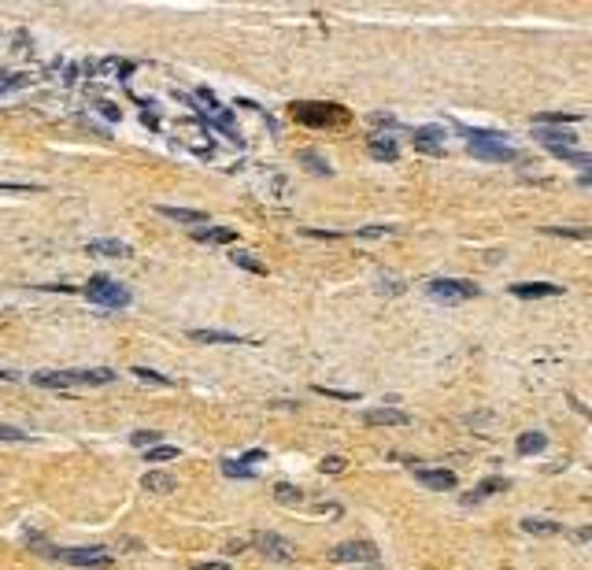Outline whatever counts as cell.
Segmentation results:
<instances>
[{
	"mask_svg": "<svg viewBox=\"0 0 592 570\" xmlns=\"http://www.w3.org/2000/svg\"><path fill=\"white\" fill-rule=\"evenodd\" d=\"M463 137H467V149L478 159H489V163H515L518 159V149H515V144H507V134H492V130H467L463 126Z\"/></svg>",
	"mask_w": 592,
	"mask_h": 570,
	"instance_id": "cell-1",
	"label": "cell"
},
{
	"mask_svg": "<svg viewBox=\"0 0 592 570\" xmlns=\"http://www.w3.org/2000/svg\"><path fill=\"white\" fill-rule=\"evenodd\" d=\"M38 385L45 389H78V385H108L115 382V370L108 367H93V370H38L30 374Z\"/></svg>",
	"mask_w": 592,
	"mask_h": 570,
	"instance_id": "cell-2",
	"label": "cell"
},
{
	"mask_svg": "<svg viewBox=\"0 0 592 570\" xmlns=\"http://www.w3.org/2000/svg\"><path fill=\"white\" fill-rule=\"evenodd\" d=\"M86 297L93 304H101V307H130V300H134L130 289L119 285V282H111L108 274H96V278L86 282Z\"/></svg>",
	"mask_w": 592,
	"mask_h": 570,
	"instance_id": "cell-3",
	"label": "cell"
},
{
	"mask_svg": "<svg viewBox=\"0 0 592 570\" xmlns=\"http://www.w3.org/2000/svg\"><path fill=\"white\" fill-rule=\"evenodd\" d=\"M426 292H430V300H440V304H463L470 297H482V289L463 278H437L426 285Z\"/></svg>",
	"mask_w": 592,
	"mask_h": 570,
	"instance_id": "cell-4",
	"label": "cell"
},
{
	"mask_svg": "<svg viewBox=\"0 0 592 570\" xmlns=\"http://www.w3.org/2000/svg\"><path fill=\"white\" fill-rule=\"evenodd\" d=\"M292 115L300 122H307V126H322V122H344L348 111L337 108V104H296Z\"/></svg>",
	"mask_w": 592,
	"mask_h": 570,
	"instance_id": "cell-5",
	"label": "cell"
},
{
	"mask_svg": "<svg viewBox=\"0 0 592 570\" xmlns=\"http://www.w3.org/2000/svg\"><path fill=\"white\" fill-rule=\"evenodd\" d=\"M196 111H200V115L207 119V122H215L219 130H226L229 137L237 141V130H234V119H229V111L226 108H219V101H215V93H207V89H196Z\"/></svg>",
	"mask_w": 592,
	"mask_h": 570,
	"instance_id": "cell-6",
	"label": "cell"
},
{
	"mask_svg": "<svg viewBox=\"0 0 592 570\" xmlns=\"http://www.w3.org/2000/svg\"><path fill=\"white\" fill-rule=\"evenodd\" d=\"M56 556H63L71 566H93V570L111 566V552L108 548H67V552H56Z\"/></svg>",
	"mask_w": 592,
	"mask_h": 570,
	"instance_id": "cell-7",
	"label": "cell"
},
{
	"mask_svg": "<svg viewBox=\"0 0 592 570\" xmlns=\"http://www.w3.org/2000/svg\"><path fill=\"white\" fill-rule=\"evenodd\" d=\"M330 556H334V563H377V548L367 541H344Z\"/></svg>",
	"mask_w": 592,
	"mask_h": 570,
	"instance_id": "cell-8",
	"label": "cell"
},
{
	"mask_svg": "<svg viewBox=\"0 0 592 570\" xmlns=\"http://www.w3.org/2000/svg\"><path fill=\"white\" fill-rule=\"evenodd\" d=\"M252 541H256V548H259L267 559H278V563H289V559H292V545L285 541V537H278V533H256Z\"/></svg>",
	"mask_w": 592,
	"mask_h": 570,
	"instance_id": "cell-9",
	"label": "cell"
},
{
	"mask_svg": "<svg viewBox=\"0 0 592 570\" xmlns=\"http://www.w3.org/2000/svg\"><path fill=\"white\" fill-rule=\"evenodd\" d=\"M419 152H430V156H440L444 152V130L440 126H419L415 134H411Z\"/></svg>",
	"mask_w": 592,
	"mask_h": 570,
	"instance_id": "cell-10",
	"label": "cell"
},
{
	"mask_svg": "<svg viewBox=\"0 0 592 570\" xmlns=\"http://www.w3.org/2000/svg\"><path fill=\"white\" fill-rule=\"evenodd\" d=\"M363 422L367 426H407V411H400V407H370V411H363Z\"/></svg>",
	"mask_w": 592,
	"mask_h": 570,
	"instance_id": "cell-11",
	"label": "cell"
},
{
	"mask_svg": "<svg viewBox=\"0 0 592 570\" xmlns=\"http://www.w3.org/2000/svg\"><path fill=\"white\" fill-rule=\"evenodd\" d=\"M511 292L518 300H540V297H563V285H552V282H518L511 285Z\"/></svg>",
	"mask_w": 592,
	"mask_h": 570,
	"instance_id": "cell-12",
	"label": "cell"
},
{
	"mask_svg": "<svg viewBox=\"0 0 592 570\" xmlns=\"http://www.w3.org/2000/svg\"><path fill=\"white\" fill-rule=\"evenodd\" d=\"M415 478H419L426 489H437V493H444V489H455V474H452V470H426V467H419Z\"/></svg>",
	"mask_w": 592,
	"mask_h": 570,
	"instance_id": "cell-13",
	"label": "cell"
},
{
	"mask_svg": "<svg viewBox=\"0 0 592 570\" xmlns=\"http://www.w3.org/2000/svg\"><path fill=\"white\" fill-rule=\"evenodd\" d=\"M163 219H174V222H189V226H200V222H207V215L204 211H193V207H174V204H159L156 207Z\"/></svg>",
	"mask_w": 592,
	"mask_h": 570,
	"instance_id": "cell-14",
	"label": "cell"
},
{
	"mask_svg": "<svg viewBox=\"0 0 592 570\" xmlns=\"http://www.w3.org/2000/svg\"><path fill=\"white\" fill-rule=\"evenodd\" d=\"M174 474H167V470H148V474L141 478V489L144 493H174Z\"/></svg>",
	"mask_w": 592,
	"mask_h": 570,
	"instance_id": "cell-15",
	"label": "cell"
},
{
	"mask_svg": "<svg viewBox=\"0 0 592 570\" xmlns=\"http://www.w3.org/2000/svg\"><path fill=\"white\" fill-rule=\"evenodd\" d=\"M189 337L200 341V345H244V337L226 334V330H189Z\"/></svg>",
	"mask_w": 592,
	"mask_h": 570,
	"instance_id": "cell-16",
	"label": "cell"
},
{
	"mask_svg": "<svg viewBox=\"0 0 592 570\" xmlns=\"http://www.w3.org/2000/svg\"><path fill=\"white\" fill-rule=\"evenodd\" d=\"M537 141H545L548 149H574V134H570V130H548V126H537Z\"/></svg>",
	"mask_w": 592,
	"mask_h": 570,
	"instance_id": "cell-17",
	"label": "cell"
},
{
	"mask_svg": "<svg viewBox=\"0 0 592 570\" xmlns=\"http://www.w3.org/2000/svg\"><path fill=\"white\" fill-rule=\"evenodd\" d=\"M370 156L382 163H392V159H400V144L392 137H370Z\"/></svg>",
	"mask_w": 592,
	"mask_h": 570,
	"instance_id": "cell-18",
	"label": "cell"
},
{
	"mask_svg": "<svg viewBox=\"0 0 592 570\" xmlns=\"http://www.w3.org/2000/svg\"><path fill=\"white\" fill-rule=\"evenodd\" d=\"M89 256L123 259V256H130V244H123V241H89Z\"/></svg>",
	"mask_w": 592,
	"mask_h": 570,
	"instance_id": "cell-19",
	"label": "cell"
},
{
	"mask_svg": "<svg viewBox=\"0 0 592 570\" xmlns=\"http://www.w3.org/2000/svg\"><path fill=\"white\" fill-rule=\"evenodd\" d=\"M196 241H204V244H229L237 234L229 230V226H207V230H193Z\"/></svg>",
	"mask_w": 592,
	"mask_h": 570,
	"instance_id": "cell-20",
	"label": "cell"
},
{
	"mask_svg": "<svg viewBox=\"0 0 592 570\" xmlns=\"http://www.w3.org/2000/svg\"><path fill=\"white\" fill-rule=\"evenodd\" d=\"M518 455H530V452H540V448H548V433H540V430H530V433H518Z\"/></svg>",
	"mask_w": 592,
	"mask_h": 570,
	"instance_id": "cell-21",
	"label": "cell"
},
{
	"mask_svg": "<svg viewBox=\"0 0 592 570\" xmlns=\"http://www.w3.org/2000/svg\"><path fill=\"white\" fill-rule=\"evenodd\" d=\"M522 530H525V533H537V537H555V533H563V526L552 523V518H522Z\"/></svg>",
	"mask_w": 592,
	"mask_h": 570,
	"instance_id": "cell-22",
	"label": "cell"
},
{
	"mask_svg": "<svg viewBox=\"0 0 592 570\" xmlns=\"http://www.w3.org/2000/svg\"><path fill=\"white\" fill-rule=\"evenodd\" d=\"M96 71H101L104 78H126L130 71H134V63L119 59V56H108V59H101V67H96Z\"/></svg>",
	"mask_w": 592,
	"mask_h": 570,
	"instance_id": "cell-23",
	"label": "cell"
},
{
	"mask_svg": "<svg viewBox=\"0 0 592 570\" xmlns=\"http://www.w3.org/2000/svg\"><path fill=\"white\" fill-rule=\"evenodd\" d=\"M274 500L285 503V508H300V503H304V493H300L296 485H289V481H278V485H274Z\"/></svg>",
	"mask_w": 592,
	"mask_h": 570,
	"instance_id": "cell-24",
	"label": "cell"
},
{
	"mask_svg": "<svg viewBox=\"0 0 592 570\" xmlns=\"http://www.w3.org/2000/svg\"><path fill=\"white\" fill-rule=\"evenodd\" d=\"M500 489H507V478H485V481L478 485V493L467 496L463 503H478V500H485V496H492V493H500Z\"/></svg>",
	"mask_w": 592,
	"mask_h": 570,
	"instance_id": "cell-25",
	"label": "cell"
},
{
	"mask_svg": "<svg viewBox=\"0 0 592 570\" xmlns=\"http://www.w3.org/2000/svg\"><path fill=\"white\" fill-rule=\"evenodd\" d=\"M229 259H234V267H241V270H252V274H267V267L259 263V259L252 256V252H229Z\"/></svg>",
	"mask_w": 592,
	"mask_h": 570,
	"instance_id": "cell-26",
	"label": "cell"
},
{
	"mask_svg": "<svg viewBox=\"0 0 592 570\" xmlns=\"http://www.w3.org/2000/svg\"><path fill=\"white\" fill-rule=\"evenodd\" d=\"M30 74H0V93H19V89H26L30 86Z\"/></svg>",
	"mask_w": 592,
	"mask_h": 570,
	"instance_id": "cell-27",
	"label": "cell"
},
{
	"mask_svg": "<svg viewBox=\"0 0 592 570\" xmlns=\"http://www.w3.org/2000/svg\"><path fill=\"white\" fill-rule=\"evenodd\" d=\"M163 441V433H156V430H137V433H130V445L134 448H156Z\"/></svg>",
	"mask_w": 592,
	"mask_h": 570,
	"instance_id": "cell-28",
	"label": "cell"
},
{
	"mask_svg": "<svg viewBox=\"0 0 592 570\" xmlns=\"http://www.w3.org/2000/svg\"><path fill=\"white\" fill-rule=\"evenodd\" d=\"M222 474H226V478H244V481H249V478H256V470H249V467L237 463V460H222Z\"/></svg>",
	"mask_w": 592,
	"mask_h": 570,
	"instance_id": "cell-29",
	"label": "cell"
},
{
	"mask_svg": "<svg viewBox=\"0 0 592 570\" xmlns=\"http://www.w3.org/2000/svg\"><path fill=\"white\" fill-rule=\"evenodd\" d=\"M167 460H178V448H174V445H156V448H148V463H167Z\"/></svg>",
	"mask_w": 592,
	"mask_h": 570,
	"instance_id": "cell-30",
	"label": "cell"
},
{
	"mask_svg": "<svg viewBox=\"0 0 592 570\" xmlns=\"http://www.w3.org/2000/svg\"><path fill=\"white\" fill-rule=\"evenodd\" d=\"M300 159H304V163H311V171H315V174H326V178L334 174V167H330V163H326L319 152H300Z\"/></svg>",
	"mask_w": 592,
	"mask_h": 570,
	"instance_id": "cell-31",
	"label": "cell"
},
{
	"mask_svg": "<svg viewBox=\"0 0 592 570\" xmlns=\"http://www.w3.org/2000/svg\"><path fill=\"white\" fill-rule=\"evenodd\" d=\"M344 467H348V460H344V455H326V460L319 463L322 474H344Z\"/></svg>",
	"mask_w": 592,
	"mask_h": 570,
	"instance_id": "cell-32",
	"label": "cell"
},
{
	"mask_svg": "<svg viewBox=\"0 0 592 570\" xmlns=\"http://www.w3.org/2000/svg\"><path fill=\"white\" fill-rule=\"evenodd\" d=\"M319 397H334V400H344V404H355L359 393H348V389H326V385H315Z\"/></svg>",
	"mask_w": 592,
	"mask_h": 570,
	"instance_id": "cell-33",
	"label": "cell"
},
{
	"mask_svg": "<svg viewBox=\"0 0 592 570\" xmlns=\"http://www.w3.org/2000/svg\"><path fill=\"white\" fill-rule=\"evenodd\" d=\"M134 374H137L141 382H152V385H174V382L167 378V374H159V370H148V367H134Z\"/></svg>",
	"mask_w": 592,
	"mask_h": 570,
	"instance_id": "cell-34",
	"label": "cell"
},
{
	"mask_svg": "<svg viewBox=\"0 0 592 570\" xmlns=\"http://www.w3.org/2000/svg\"><path fill=\"white\" fill-rule=\"evenodd\" d=\"M581 115H574V111H548V115H537V126H545V122H563V126H570V122H578Z\"/></svg>",
	"mask_w": 592,
	"mask_h": 570,
	"instance_id": "cell-35",
	"label": "cell"
},
{
	"mask_svg": "<svg viewBox=\"0 0 592 570\" xmlns=\"http://www.w3.org/2000/svg\"><path fill=\"white\" fill-rule=\"evenodd\" d=\"M0 441H30V433H23L19 426H0Z\"/></svg>",
	"mask_w": 592,
	"mask_h": 570,
	"instance_id": "cell-36",
	"label": "cell"
},
{
	"mask_svg": "<svg viewBox=\"0 0 592 570\" xmlns=\"http://www.w3.org/2000/svg\"><path fill=\"white\" fill-rule=\"evenodd\" d=\"M397 226H363V230H355L359 237H385V234H392Z\"/></svg>",
	"mask_w": 592,
	"mask_h": 570,
	"instance_id": "cell-37",
	"label": "cell"
},
{
	"mask_svg": "<svg viewBox=\"0 0 592 570\" xmlns=\"http://www.w3.org/2000/svg\"><path fill=\"white\" fill-rule=\"evenodd\" d=\"M0 189H11V193H38L41 186H30V182H0Z\"/></svg>",
	"mask_w": 592,
	"mask_h": 570,
	"instance_id": "cell-38",
	"label": "cell"
},
{
	"mask_svg": "<svg viewBox=\"0 0 592 570\" xmlns=\"http://www.w3.org/2000/svg\"><path fill=\"white\" fill-rule=\"evenodd\" d=\"M263 455H267V452H263V448H252V452H244V455H241V460H237V463H244V467H249V470H252V463H259V460H263Z\"/></svg>",
	"mask_w": 592,
	"mask_h": 570,
	"instance_id": "cell-39",
	"label": "cell"
},
{
	"mask_svg": "<svg viewBox=\"0 0 592 570\" xmlns=\"http://www.w3.org/2000/svg\"><path fill=\"white\" fill-rule=\"evenodd\" d=\"M548 234H567V237H578V241L588 237V230H563V226H548Z\"/></svg>",
	"mask_w": 592,
	"mask_h": 570,
	"instance_id": "cell-40",
	"label": "cell"
},
{
	"mask_svg": "<svg viewBox=\"0 0 592 570\" xmlns=\"http://www.w3.org/2000/svg\"><path fill=\"white\" fill-rule=\"evenodd\" d=\"M193 570H229L226 563H193Z\"/></svg>",
	"mask_w": 592,
	"mask_h": 570,
	"instance_id": "cell-41",
	"label": "cell"
},
{
	"mask_svg": "<svg viewBox=\"0 0 592 570\" xmlns=\"http://www.w3.org/2000/svg\"><path fill=\"white\" fill-rule=\"evenodd\" d=\"M101 111H104L108 119H119V108H115V104H101Z\"/></svg>",
	"mask_w": 592,
	"mask_h": 570,
	"instance_id": "cell-42",
	"label": "cell"
},
{
	"mask_svg": "<svg viewBox=\"0 0 592 570\" xmlns=\"http://www.w3.org/2000/svg\"><path fill=\"white\" fill-rule=\"evenodd\" d=\"M15 378H19L15 370H0V382H15Z\"/></svg>",
	"mask_w": 592,
	"mask_h": 570,
	"instance_id": "cell-43",
	"label": "cell"
}]
</instances>
